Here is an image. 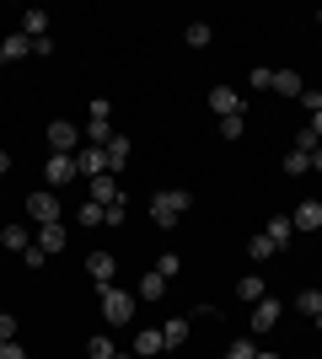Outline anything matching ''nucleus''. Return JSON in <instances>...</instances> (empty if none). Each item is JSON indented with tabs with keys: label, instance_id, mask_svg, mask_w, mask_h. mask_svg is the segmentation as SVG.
I'll list each match as a JSON object with an SVG mask.
<instances>
[{
	"label": "nucleus",
	"instance_id": "obj_2",
	"mask_svg": "<svg viewBox=\"0 0 322 359\" xmlns=\"http://www.w3.org/2000/svg\"><path fill=\"white\" fill-rule=\"evenodd\" d=\"M102 322H113V327L135 322V295L119 290V285H102Z\"/></svg>",
	"mask_w": 322,
	"mask_h": 359
},
{
	"label": "nucleus",
	"instance_id": "obj_3",
	"mask_svg": "<svg viewBox=\"0 0 322 359\" xmlns=\"http://www.w3.org/2000/svg\"><path fill=\"white\" fill-rule=\"evenodd\" d=\"M81 123H70V118H54L48 123V150H54V156H76V145H81Z\"/></svg>",
	"mask_w": 322,
	"mask_h": 359
},
{
	"label": "nucleus",
	"instance_id": "obj_22",
	"mask_svg": "<svg viewBox=\"0 0 322 359\" xmlns=\"http://www.w3.org/2000/svg\"><path fill=\"white\" fill-rule=\"evenodd\" d=\"M295 311H307L311 322H317L322 316V285H311V290H301V295H295Z\"/></svg>",
	"mask_w": 322,
	"mask_h": 359
},
{
	"label": "nucleus",
	"instance_id": "obj_14",
	"mask_svg": "<svg viewBox=\"0 0 322 359\" xmlns=\"http://www.w3.org/2000/svg\"><path fill=\"white\" fill-rule=\"evenodd\" d=\"M188 332H194V322H188V316H172L167 327H161V344H167V348H183Z\"/></svg>",
	"mask_w": 322,
	"mask_h": 359
},
{
	"label": "nucleus",
	"instance_id": "obj_24",
	"mask_svg": "<svg viewBox=\"0 0 322 359\" xmlns=\"http://www.w3.org/2000/svg\"><path fill=\"white\" fill-rule=\"evenodd\" d=\"M22 32H27L32 43H38V38H48V11H27V16H22Z\"/></svg>",
	"mask_w": 322,
	"mask_h": 359
},
{
	"label": "nucleus",
	"instance_id": "obj_36",
	"mask_svg": "<svg viewBox=\"0 0 322 359\" xmlns=\"http://www.w3.org/2000/svg\"><path fill=\"white\" fill-rule=\"evenodd\" d=\"M317 145H322V140L311 135V129H301V135H295V145H290V150H307V156H311V150H317Z\"/></svg>",
	"mask_w": 322,
	"mask_h": 359
},
{
	"label": "nucleus",
	"instance_id": "obj_45",
	"mask_svg": "<svg viewBox=\"0 0 322 359\" xmlns=\"http://www.w3.org/2000/svg\"><path fill=\"white\" fill-rule=\"evenodd\" d=\"M317 332H322V316H317Z\"/></svg>",
	"mask_w": 322,
	"mask_h": 359
},
{
	"label": "nucleus",
	"instance_id": "obj_33",
	"mask_svg": "<svg viewBox=\"0 0 322 359\" xmlns=\"http://www.w3.org/2000/svg\"><path fill=\"white\" fill-rule=\"evenodd\" d=\"M22 263H27V269H43V263H48V252H43V247H38V241H32L27 252H22Z\"/></svg>",
	"mask_w": 322,
	"mask_h": 359
},
{
	"label": "nucleus",
	"instance_id": "obj_35",
	"mask_svg": "<svg viewBox=\"0 0 322 359\" xmlns=\"http://www.w3.org/2000/svg\"><path fill=\"white\" fill-rule=\"evenodd\" d=\"M242 129H247L242 118H220V140H242Z\"/></svg>",
	"mask_w": 322,
	"mask_h": 359
},
{
	"label": "nucleus",
	"instance_id": "obj_40",
	"mask_svg": "<svg viewBox=\"0 0 322 359\" xmlns=\"http://www.w3.org/2000/svg\"><path fill=\"white\" fill-rule=\"evenodd\" d=\"M0 359H27V348L22 344H0Z\"/></svg>",
	"mask_w": 322,
	"mask_h": 359
},
{
	"label": "nucleus",
	"instance_id": "obj_7",
	"mask_svg": "<svg viewBox=\"0 0 322 359\" xmlns=\"http://www.w3.org/2000/svg\"><path fill=\"white\" fill-rule=\"evenodd\" d=\"M86 198H92V204H123V188H119V177H113V172H102V177H92V188H86Z\"/></svg>",
	"mask_w": 322,
	"mask_h": 359
},
{
	"label": "nucleus",
	"instance_id": "obj_41",
	"mask_svg": "<svg viewBox=\"0 0 322 359\" xmlns=\"http://www.w3.org/2000/svg\"><path fill=\"white\" fill-rule=\"evenodd\" d=\"M307 129H311V135L322 140V107H317V113H311V123H307Z\"/></svg>",
	"mask_w": 322,
	"mask_h": 359
},
{
	"label": "nucleus",
	"instance_id": "obj_43",
	"mask_svg": "<svg viewBox=\"0 0 322 359\" xmlns=\"http://www.w3.org/2000/svg\"><path fill=\"white\" fill-rule=\"evenodd\" d=\"M311 172H322V145H317V150H311Z\"/></svg>",
	"mask_w": 322,
	"mask_h": 359
},
{
	"label": "nucleus",
	"instance_id": "obj_26",
	"mask_svg": "<svg viewBox=\"0 0 322 359\" xmlns=\"http://www.w3.org/2000/svg\"><path fill=\"white\" fill-rule=\"evenodd\" d=\"M86 359H119V348H113V338H102V332H97L92 344H86Z\"/></svg>",
	"mask_w": 322,
	"mask_h": 359
},
{
	"label": "nucleus",
	"instance_id": "obj_16",
	"mask_svg": "<svg viewBox=\"0 0 322 359\" xmlns=\"http://www.w3.org/2000/svg\"><path fill=\"white\" fill-rule=\"evenodd\" d=\"M290 225H295V231H317V225H322V204H317V198H307V204L290 215Z\"/></svg>",
	"mask_w": 322,
	"mask_h": 359
},
{
	"label": "nucleus",
	"instance_id": "obj_42",
	"mask_svg": "<svg viewBox=\"0 0 322 359\" xmlns=\"http://www.w3.org/2000/svg\"><path fill=\"white\" fill-rule=\"evenodd\" d=\"M6 172H11V150H0V177H6Z\"/></svg>",
	"mask_w": 322,
	"mask_h": 359
},
{
	"label": "nucleus",
	"instance_id": "obj_46",
	"mask_svg": "<svg viewBox=\"0 0 322 359\" xmlns=\"http://www.w3.org/2000/svg\"><path fill=\"white\" fill-rule=\"evenodd\" d=\"M317 236H322V225H317Z\"/></svg>",
	"mask_w": 322,
	"mask_h": 359
},
{
	"label": "nucleus",
	"instance_id": "obj_29",
	"mask_svg": "<svg viewBox=\"0 0 322 359\" xmlns=\"http://www.w3.org/2000/svg\"><path fill=\"white\" fill-rule=\"evenodd\" d=\"M226 359H258V344H253V338H236V344L226 348Z\"/></svg>",
	"mask_w": 322,
	"mask_h": 359
},
{
	"label": "nucleus",
	"instance_id": "obj_9",
	"mask_svg": "<svg viewBox=\"0 0 322 359\" xmlns=\"http://www.w3.org/2000/svg\"><path fill=\"white\" fill-rule=\"evenodd\" d=\"M76 166H81V177H102V172H107V150L102 145L76 150Z\"/></svg>",
	"mask_w": 322,
	"mask_h": 359
},
{
	"label": "nucleus",
	"instance_id": "obj_32",
	"mask_svg": "<svg viewBox=\"0 0 322 359\" xmlns=\"http://www.w3.org/2000/svg\"><path fill=\"white\" fill-rule=\"evenodd\" d=\"M177 269H183V257H177V252H161V263H156V273H161V279H172V273H177Z\"/></svg>",
	"mask_w": 322,
	"mask_h": 359
},
{
	"label": "nucleus",
	"instance_id": "obj_30",
	"mask_svg": "<svg viewBox=\"0 0 322 359\" xmlns=\"http://www.w3.org/2000/svg\"><path fill=\"white\" fill-rule=\"evenodd\" d=\"M76 220H81V225H102V204H92V198H86V204L76 210Z\"/></svg>",
	"mask_w": 322,
	"mask_h": 359
},
{
	"label": "nucleus",
	"instance_id": "obj_20",
	"mask_svg": "<svg viewBox=\"0 0 322 359\" xmlns=\"http://www.w3.org/2000/svg\"><path fill=\"white\" fill-rule=\"evenodd\" d=\"M102 150H107V172H123V161H129V140H123V135H113Z\"/></svg>",
	"mask_w": 322,
	"mask_h": 359
},
{
	"label": "nucleus",
	"instance_id": "obj_11",
	"mask_svg": "<svg viewBox=\"0 0 322 359\" xmlns=\"http://www.w3.org/2000/svg\"><path fill=\"white\" fill-rule=\"evenodd\" d=\"M65 241H70V231H65V220H60V225H38V247H43L48 257H54V252H65Z\"/></svg>",
	"mask_w": 322,
	"mask_h": 359
},
{
	"label": "nucleus",
	"instance_id": "obj_23",
	"mask_svg": "<svg viewBox=\"0 0 322 359\" xmlns=\"http://www.w3.org/2000/svg\"><path fill=\"white\" fill-rule=\"evenodd\" d=\"M274 252H279V247H274L269 236H263V231H258V236H247V257H253V263H269Z\"/></svg>",
	"mask_w": 322,
	"mask_h": 359
},
{
	"label": "nucleus",
	"instance_id": "obj_13",
	"mask_svg": "<svg viewBox=\"0 0 322 359\" xmlns=\"http://www.w3.org/2000/svg\"><path fill=\"white\" fill-rule=\"evenodd\" d=\"M263 236H269V241H274V247H279V252H285V247H290V236H295L290 215H274V220L263 225Z\"/></svg>",
	"mask_w": 322,
	"mask_h": 359
},
{
	"label": "nucleus",
	"instance_id": "obj_6",
	"mask_svg": "<svg viewBox=\"0 0 322 359\" xmlns=\"http://www.w3.org/2000/svg\"><path fill=\"white\" fill-rule=\"evenodd\" d=\"M204 107H210L215 118H242V97H236L231 86H215L210 97H204Z\"/></svg>",
	"mask_w": 322,
	"mask_h": 359
},
{
	"label": "nucleus",
	"instance_id": "obj_12",
	"mask_svg": "<svg viewBox=\"0 0 322 359\" xmlns=\"http://www.w3.org/2000/svg\"><path fill=\"white\" fill-rule=\"evenodd\" d=\"M113 269H119V263H113V252H92V257H86V273L97 279V290L113 285Z\"/></svg>",
	"mask_w": 322,
	"mask_h": 359
},
{
	"label": "nucleus",
	"instance_id": "obj_25",
	"mask_svg": "<svg viewBox=\"0 0 322 359\" xmlns=\"http://www.w3.org/2000/svg\"><path fill=\"white\" fill-rule=\"evenodd\" d=\"M0 241H6V247H11V252H27V247H32V236H27V225H6V231H0Z\"/></svg>",
	"mask_w": 322,
	"mask_h": 359
},
{
	"label": "nucleus",
	"instance_id": "obj_31",
	"mask_svg": "<svg viewBox=\"0 0 322 359\" xmlns=\"http://www.w3.org/2000/svg\"><path fill=\"white\" fill-rule=\"evenodd\" d=\"M123 215H129V198H123V204H107V210H102V225H113V231H119Z\"/></svg>",
	"mask_w": 322,
	"mask_h": 359
},
{
	"label": "nucleus",
	"instance_id": "obj_4",
	"mask_svg": "<svg viewBox=\"0 0 322 359\" xmlns=\"http://www.w3.org/2000/svg\"><path fill=\"white\" fill-rule=\"evenodd\" d=\"M27 215L38 225H60V194L54 188H38V194H27Z\"/></svg>",
	"mask_w": 322,
	"mask_h": 359
},
{
	"label": "nucleus",
	"instance_id": "obj_18",
	"mask_svg": "<svg viewBox=\"0 0 322 359\" xmlns=\"http://www.w3.org/2000/svg\"><path fill=\"white\" fill-rule=\"evenodd\" d=\"M274 91H279V97H290V102H301V91H307V86H301V75H295V70H274Z\"/></svg>",
	"mask_w": 322,
	"mask_h": 359
},
{
	"label": "nucleus",
	"instance_id": "obj_15",
	"mask_svg": "<svg viewBox=\"0 0 322 359\" xmlns=\"http://www.w3.org/2000/svg\"><path fill=\"white\" fill-rule=\"evenodd\" d=\"M161 348H167V344H161V327H140V332H135V354H140V359L161 354Z\"/></svg>",
	"mask_w": 322,
	"mask_h": 359
},
{
	"label": "nucleus",
	"instance_id": "obj_27",
	"mask_svg": "<svg viewBox=\"0 0 322 359\" xmlns=\"http://www.w3.org/2000/svg\"><path fill=\"white\" fill-rule=\"evenodd\" d=\"M285 172H290V177L311 172V156H307V150H290V156H285Z\"/></svg>",
	"mask_w": 322,
	"mask_h": 359
},
{
	"label": "nucleus",
	"instance_id": "obj_34",
	"mask_svg": "<svg viewBox=\"0 0 322 359\" xmlns=\"http://www.w3.org/2000/svg\"><path fill=\"white\" fill-rule=\"evenodd\" d=\"M253 86H258V91H274V70H269V65H258V70H253Z\"/></svg>",
	"mask_w": 322,
	"mask_h": 359
},
{
	"label": "nucleus",
	"instance_id": "obj_8",
	"mask_svg": "<svg viewBox=\"0 0 322 359\" xmlns=\"http://www.w3.org/2000/svg\"><path fill=\"white\" fill-rule=\"evenodd\" d=\"M76 156H48L43 161V177H48V188H65V182H76Z\"/></svg>",
	"mask_w": 322,
	"mask_h": 359
},
{
	"label": "nucleus",
	"instance_id": "obj_19",
	"mask_svg": "<svg viewBox=\"0 0 322 359\" xmlns=\"http://www.w3.org/2000/svg\"><path fill=\"white\" fill-rule=\"evenodd\" d=\"M81 135L92 140V145H107V140L119 135V129H113V118H86V123H81Z\"/></svg>",
	"mask_w": 322,
	"mask_h": 359
},
{
	"label": "nucleus",
	"instance_id": "obj_17",
	"mask_svg": "<svg viewBox=\"0 0 322 359\" xmlns=\"http://www.w3.org/2000/svg\"><path fill=\"white\" fill-rule=\"evenodd\" d=\"M236 295H242L247 306H258V300L269 295V290H263V273H242V279H236Z\"/></svg>",
	"mask_w": 322,
	"mask_h": 359
},
{
	"label": "nucleus",
	"instance_id": "obj_10",
	"mask_svg": "<svg viewBox=\"0 0 322 359\" xmlns=\"http://www.w3.org/2000/svg\"><path fill=\"white\" fill-rule=\"evenodd\" d=\"M27 54H32V38H27V32H11V38H0V65L27 60Z\"/></svg>",
	"mask_w": 322,
	"mask_h": 359
},
{
	"label": "nucleus",
	"instance_id": "obj_1",
	"mask_svg": "<svg viewBox=\"0 0 322 359\" xmlns=\"http://www.w3.org/2000/svg\"><path fill=\"white\" fill-rule=\"evenodd\" d=\"M188 204H194V194L188 188H156V198H151V220L167 231V225H177L188 215Z\"/></svg>",
	"mask_w": 322,
	"mask_h": 359
},
{
	"label": "nucleus",
	"instance_id": "obj_5",
	"mask_svg": "<svg viewBox=\"0 0 322 359\" xmlns=\"http://www.w3.org/2000/svg\"><path fill=\"white\" fill-rule=\"evenodd\" d=\"M279 316H285V306H279L274 295H263L258 306H253V316H247V327H253V332H274Z\"/></svg>",
	"mask_w": 322,
	"mask_h": 359
},
{
	"label": "nucleus",
	"instance_id": "obj_38",
	"mask_svg": "<svg viewBox=\"0 0 322 359\" xmlns=\"http://www.w3.org/2000/svg\"><path fill=\"white\" fill-rule=\"evenodd\" d=\"M86 118H113V102H107V97H97V102L86 107Z\"/></svg>",
	"mask_w": 322,
	"mask_h": 359
},
{
	"label": "nucleus",
	"instance_id": "obj_37",
	"mask_svg": "<svg viewBox=\"0 0 322 359\" xmlns=\"http://www.w3.org/2000/svg\"><path fill=\"white\" fill-rule=\"evenodd\" d=\"M0 344H16V316L0 311Z\"/></svg>",
	"mask_w": 322,
	"mask_h": 359
},
{
	"label": "nucleus",
	"instance_id": "obj_28",
	"mask_svg": "<svg viewBox=\"0 0 322 359\" xmlns=\"http://www.w3.org/2000/svg\"><path fill=\"white\" fill-rule=\"evenodd\" d=\"M210 22H194V27H188V48H210Z\"/></svg>",
	"mask_w": 322,
	"mask_h": 359
},
{
	"label": "nucleus",
	"instance_id": "obj_39",
	"mask_svg": "<svg viewBox=\"0 0 322 359\" xmlns=\"http://www.w3.org/2000/svg\"><path fill=\"white\" fill-rule=\"evenodd\" d=\"M301 107H307V113H317V107H322V91H301Z\"/></svg>",
	"mask_w": 322,
	"mask_h": 359
},
{
	"label": "nucleus",
	"instance_id": "obj_44",
	"mask_svg": "<svg viewBox=\"0 0 322 359\" xmlns=\"http://www.w3.org/2000/svg\"><path fill=\"white\" fill-rule=\"evenodd\" d=\"M258 359H279V354H263V348H258Z\"/></svg>",
	"mask_w": 322,
	"mask_h": 359
},
{
	"label": "nucleus",
	"instance_id": "obj_21",
	"mask_svg": "<svg viewBox=\"0 0 322 359\" xmlns=\"http://www.w3.org/2000/svg\"><path fill=\"white\" fill-rule=\"evenodd\" d=\"M161 295H167V279H161V273H145V279H140V290H135V300H161Z\"/></svg>",
	"mask_w": 322,
	"mask_h": 359
}]
</instances>
